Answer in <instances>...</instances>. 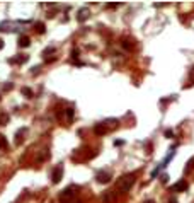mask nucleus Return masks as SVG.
Instances as JSON below:
<instances>
[{"instance_id": "nucleus-14", "label": "nucleus", "mask_w": 194, "mask_h": 203, "mask_svg": "<svg viewBox=\"0 0 194 203\" xmlns=\"http://www.w3.org/2000/svg\"><path fill=\"white\" fill-rule=\"evenodd\" d=\"M192 167H194V157H192V159H189V162H187V166H185V169H184V173L185 174L191 173V171H192Z\"/></svg>"}, {"instance_id": "nucleus-8", "label": "nucleus", "mask_w": 194, "mask_h": 203, "mask_svg": "<svg viewBox=\"0 0 194 203\" xmlns=\"http://www.w3.org/2000/svg\"><path fill=\"white\" fill-rule=\"evenodd\" d=\"M0 31H15L14 29V24L9 21H4L2 24H0Z\"/></svg>"}, {"instance_id": "nucleus-2", "label": "nucleus", "mask_w": 194, "mask_h": 203, "mask_svg": "<svg viewBox=\"0 0 194 203\" xmlns=\"http://www.w3.org/2000/svg\"><path fill=\"white\" fill-rule=\"evenodd\" d=\"M116 126H117V120L111 118V120H104V121H100V123H97V125L94 126V131L97 135H106L107 131H111V130L116 128Z\"/></svg>"}, {"instance_id": "nucleus-20", "label": "nucleus", "mask_w": 194, "mask_h": 203, "mask_svg": "<svg viewBox=\"0 0 194 203\" xmlns=\"http://www.w3.org/2000/svg\"><path fill=\"white\" fill-rule=\"evenodd\" d=\"M123 143H124V142H123V140H116V142H114V145H116V147H117V145H123Z\"/></svg>"}, {"instance_id": "nucleus-12", "label": "nucleus", "mask_w": 194, "mask_h": 203, "mask_svg": "<svg viewBox=\"0 0 194 203\" xmlns=\"http://www.w3.org/2000/svg\"><path fill=\"white\" fill-rule=\"evenodd\" d=\"M104 201L106 203H114V193H112V191H106V194H104Z\"/></svg>"}, {"instance_id": "nucleus-22", "label": "nucleus", "mask_w": 194, "mask_h": 203, "mask_svg": "<svg viewBox=\"0 0 194 203\" xmlns=\"http://www.w3.org/2000/svg\"><path fill=\"white\" fill-rule=\"evenodd\" d=\"M168 203H177V200H175V198H172V200H170Z\"/></svg>"}, {"instance_id": "nucleus-18", "label": "nucleus", "mask_w": 194, "mask_h": 203, "mask_svg": "<svg viewBox=\"0 0 194 203\" xmlns=\"http://www.w3.org/2000/svg\"><path fill=\"white\" fill-rule=\"evenodd\" d=\"M22 94L27 96V97H32V91H31V89H27V87H24V89H22Z\"/></svg>"}, {"instance_id": "nucleus-15", "label": "nucleus", "mask_w": 194, "mask_h": 203, "mask_svg": "<svg viewBox=\"0 0 194 203\" xmlns=\"http://www.w3.org/2000/svg\"><path fill=\"white\" fill-rule=\"evenodd\" d=\"M34 27H36V31H38L39 34H43V33H44V24H43V22H36Z\"/></svg>"}, {"instance_id": "nucleus-10", "label": "nucleus", "mask_w": 194, "mask_h": 203, "mask_svg": "<svg viewBox=\"0 0 194 203\" xmlns=\"http://www.w3.org/2000/svg\"><path fill=\"white\" fill-rule=\"evenodd\" d=\"M31 44V39L27 38V36H21V38H19V46L21 48H27Z\"/></svg>"}, {"instance_id": "nucleus-19", "label": "nucleus", "mask_w": 194, "mask_h": 203, "mask_svg": "<svg viewBox=\"0 0 194 203\" xmlns=\"http://www.w3.org/2000/svg\"><path fill=\"white\" fill-rule=\"evenodd\" d=\"M165 137H167V138L174 137V131H172V130H165Z\"/></svg>"}, {"instance_id": "nucleus-17", "label": "nucleus", "mask_w": 194, "mask_h": 203, "mask_svg": "<svg viewBox=\"0 0 194 203\" xmlns=\"http://www.w3.org/2000/svg\"><path fill=\"white\" fill-rule=\"evenodd\" d=\"M187 86H194V67L189 72V84H187Z\"/></svg>"}, {"instance_id": "nucleus-3", "label": "nucleus", "mask_w": 194, "mask_h": 203, "mask_svg": "<svg viewBox=\"0 0 194 203\" xmlns=\"http://www.w3.org/2000/svg\"><path fill=\"white\" fill-rule=\"evenodd\" d=\"M63 179V166H56L55 169H53V173H51V181L55 183V184H58V183Z\"/></svg>"}, {"instance_id": "nucleus-6", "label": "nucleus", "mask_w": 194, "mask_h": 203, "mask_svg": "<svg viewBox=\"0 0 194 203\" xmlns=\"http://www.w3.org/2000/svg\"><path fill=\"white\" fill-rule=\"evenodd\" d=\"M187 190V183H185V179H182V181L175 183V184L172 186V191H185Z\"/></svg>"}, {"instance_id": "nucleus-4", "label": "nucleus", "mask_w": 194, "mask_h": 203, "mask_svg": "<svg viewBox=\"0 0 194 203\" xmlns=\"http://www.w3.org/2000/svg\"><path fill=\"white\" fill-rule=\"evenodd\" d=\"M89 16H90V9L83 7V9H80V10L77 12V21H78V22H85L87 19H89Z\"/></svg>"}, {"instance_id": "nucleus-5", "label": "nucleus", "mask_w": 194, "mask_h": 203, "mask_svg": "<svg viewBox=\"0 0 194 203\" xmlns=\"http://www.w3.org/2000/svg\"><path fill=\"white\" fill-rule=\"evenodd\" d=\"M95 179L99 183H109L111 181V173H109V171H100V173H97Z\"/></svg>"}, {"instance_id": "nucleus-16", "label": "nucleus", "mask_w": 194, "mask_h": 203, "mask_svg": "<svg viewBox=\"0 0 194 203\" xmlns=\"http://www.w3.org/2000/svg\"><path fill=\"white\" fill-rule=\"evenodd\" d=\"M61 203H78V201L75 196H72V198H61Z\"/></svg>"}, {"instance_id": "nucleus-7", "label": "nucleus", "mask_w": 194, "mask_h": 203, "mask_svg": "<svg viewBox=\"0 0 194 203\" xmlns=\"http://www.w3.org/2000/svg\"><path fill=\"white\" fill-rule=\"evenodd\" d=\"M29 60V56L27 55H17V58H10V63L12 65H15V63H26V61Z\"/></svg>"}, {"instance_id": "nucleus-21", "label": "nucleus", "mask_w": 194, "mask_h": 203, "mask_svg": "<svg viewBox=\"0 0 194 203\" xmlns=\"http://www.w3.org/2000/svg\"><path fill=\"white\" fill-rule=\"evenodd\" d=\"M2 48H4V41H2V39H0V50H2Z\"/></svg>"}, {"instance_id": "nucleus-13", "label": "nucleus", "mask_w": 194, "mask_h": 203, "mask_svg": "<svg viewBox=\"0 0 194 203\" xmlns=\"http://www.w3.org/2000/svg\"><path fill=\"white\" fill-rule=\"evenodd\" d=\"M7 147H9V142H7V138H5L4 135H0V149H4V150H5Z\"/></svg>"}, {"instance_id": "nucleus-9", "label": "nucleus", "mask_w": 194, "mask_h": 203, "mask_svg": "<svg viewBox=\"0 0 194 203\" xmlns=\"http://www.w3.org/2000/svg\"><path fill=\"white\" fill-rule=\"evenodd\" d=\"M65 114H66V123H72V121H73V116H75V109L73 108L65 109Z\"/></svg>"}, {"instance_id": "nucleus-23", "label": "nucleus", "mask_w": 194, "mask_h": 203, "mask_svg": "<svg viewBox=\"0 0 194 203\" xmlns=\"http://www.w3.org/2000/svg\"><path fill=\"white\" fill-rule=\"evenodd\" d=\"M145 203H155V201H153V200H147Z\"/></svg>"}, {"instance_id": "nucleus-11", "label": "nucleus", "mask_w": 194, "mask_h": 203, "mask_svg": "<svg viewBox=\"0 0 194 203\" xmlns=\"http://www.w3.org/2000/svg\"><path fill=\"white\" fill-rule=\"evenodd\" d=\"M9 113H5V111H0V125L4 126V125H7L9 123Z\"/></svg>"}, {"instance_id": "nucleus-1", "label": "nucleus", "mask_w": 194, "mask_h": 203, "mask_svg": "<svg viewBox=\"0 0 194 203\" xmlns=\"http://www.w3.org/2000/svg\"><path fill=\"white\" fill-rule=\"evenodd\" d=\"M134 179H136V174L134 173H128L124 176H121L117 179V184H116V190L121 191V193H128L131 190V186L134 184Z\"/></svg>"}]
</instances>
